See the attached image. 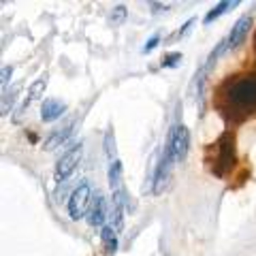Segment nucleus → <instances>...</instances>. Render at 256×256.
Returning <instances> with one entry per match:
<instances>
[{"instance_id":"obj_18","label":"nucleus","mask_w":256,"mask_h":256,"mask_svg":"<svg viewBox=\"0 0 256 256\" xmlns=\"http://www.w3.org/2000/svg\"><path fill=\"white\" fill-rule=\"evenodd\" d=\"M180 60H182V54H180V52L166 54V56H164V60H162V66H164V68L175 66V64H180Z\"/></svg>"},{"instance_id":"obj_1","label":"nucleus","mask_w":256,"mask_h":256,"mask_svg":"<svg viewBox=\"0 0 256 256\" xmlns=\"http://www.w3.org/2000/svg\"><path fill=\"white\" fill-rule=\"evenodd\" d=\"M222 109L230 118L242 120L256 111V73H246L228 79L220 90Z\"/></svg>"},{"instance_id":"obj_21","label":"nucleus","mask_w":256,"mask_h":256,"mask_svg":"<svg viewBox=\"0 0 256 256\" xmlns=\"http://www.w3.org/2000/svg\"><path fill=\"white\" fill-rule=\"evenodd\" d=\"M254 52H256V36H254Z\"/></svg>"},{"instance_id":"obj_4","label":"nucleus","mask_w":256,"mask_h":256,"mask_svg":"<svg viewBox=\"0 0 256 256\" xmlns=\"http://www.w3.org/2000/svg\"><path fill=\"white\" fill-rule=\"evenodd\" d=\"M92 188L90 184L84 182L70 192V198H68V216L73 220H82L84 216H88V210H90V203H92Z\"/></svg>"},{"instance_id":"obj_2","label":"nucleus","mask_w":256,"mask_h":256,"mask_svg":"<svg viewBox=\"0 0 256 256\" xmlns=\"http://www.w3.org/2000/svg\"><path fill=\"white\" fill-rule=\"evenodd\" d=\"M216 150H218V156H216L214 162V173L218 178H224L226 171H230V166L235 162V139L230 132H224L222 137L216 143Z\"/></svg>"},{"instance_id":"obj_8","label":"nucleus","mask_w":256,"mask_h":256,"mask_svg":"<svg viewBox=\"0 0 256 256\" xmlns=\"http://www.w3.org/2000/svg\"><path fill=\"white\" fill-rule=\"evenodd\" d=\"M105 218H107V201H105V196H102V192H94L86 220L90 226H102Z\"/></svg>"},{"instance_id":"obj_17","label":"nucleus","mask_w":256,"mask_h":256,"mask_svg":"<svg viewBox=\"0 0 256 256\" xmlns=\"http://www.w3.org/2000/svg\"><path fill=\"white\" fill-rule=\"evenodd\" d=\"M124 20H126V9H124L122 4H120V6H116V9L111 11V15H109V22L114 24V26H120V24H122Z\"/></svg>"},{"instance_id":"obj_11","label":"nucleus","mask_w":256,"mask_h":256,"mask_svg":"<svg viewBox=\"0 0 256 256\" xmlns=\"http://www.w3.org/2000/svg\"><path fill=\"white\" fill-rule=\"evenodd\" d=\"M235 6H239L237 0H233V2H230V0H224V2H216V4L212 6V9L207 11L205 18H203V24H205V26H210L212 22H216L218 18H222L224 13H228L230 9H235Z\"/></svg>"},{"instance_id":"obj_19","label":"nucleus","mask_w":256,"mask_h":256,"mask_svg":"<svg viewBox=\"0 0 256 256\" xmlns=\"http://www.w3.org/2000/svg\"><path fill=\"white\" fill-rule=\"evenodd\" d=\"M158 41H160V34H154V36H152L150 41H148V45L143 47V54H150V52H152V50H154V47L158 45Z\"/></svg>"},{"instance_id":"obj_12","label":"nucleus","mask_w":256,"mask_h":256,"mask_svg":"<svg viewBox=\"0 0 256 256\" xmlns=\"http://www.w3.org/2000/svg\"><path fill=\"white\" fill-rule=\"evenodd\" d=\"M118 230L111 226V224H105V226L100 228V239H102V246H105V252L109 256H114L116 250H118Z\"/></svg>"},{"instance_id":"obj_13","label":"nucleus","mask_w":256,"mask_h":256,"mask_svg":"<svg viewBox=\"0 0 256 256\" xmlns=\"http://www.w3.org/2000/svg\"><path fill=\"white\" fill-rule=\"evenodd\" d=\"M122 175H124V166H122V160H114V162L109 164V186L111 190H120V188H124V184H122Z\"/></svg>"},{"instance_id":"obj_7","label":"nucleus","mask_w":256,"mask_h":256,"mask_svg":"<svg viewBox=\"0 0 256 256\" xmlns=\"http://www.w3.org/2000/svg\"><path fill=\"white\" fill-rule=\"evenodd\" d=\"M173 164H175V160H173V156H171V152L164 148V150H162V156H160L158 164H156V171H154V192H156V194H160V190L164 188L166 180L171 178Z\"/></svg>"},{"instance_id":"obj_10","label":"nucleus","mask_w":256,"mask_h":256,"mask_svg":"<svg viewBox=\"0 0 256 256\" xmlns=\"http://www.w3.org/2000/svg\"><path fill=\"white\" fill-rule=\"evenodd\" d=\"M70 132H73V122H68L66 126H62L60 130H54V132L50 134V137H47V141H45V146H43V148H45L47 152L56 150V148L62 146V143L70 137Z\"/></svg>"},{"instance_id":"obj_5","label":"nucleus","mask_w":256,"mask_h":256,"mask_svg":"<svg viewBox=\"0 0 256 256\" xmlns=\"http://www.w3.org/2000/svg\"><path fill=\"white\" fill-rule=\"evenodd\" d=\"M252 24H254V18L252 15H248V13L242 15V18L233 24V28H230V32L226 34V52L237 50V47L246 41L248 32H250V28H252Z\"/></svg>"},{"instance_id":"obj_14","label":"nucleus","mask_w":256,"mask_h":256,"mask_svg":"<svg viewBox=\"0 0 256 256\" xmlns=\"http://www.w3.org/2000/svg\"><path fill=\"white\" fill-rule=\"evenodd\" d=\"M45 88H47V75L38 77L36 82H32L30 90H28V98L24 100V109H26V107L30 105V102H34L36 98H41V96H43V92H45Z\"/></svg>"},{"instance_id":"obj_9","label":"nucleus","mask_w":256,"mask_h":256,"mask_svg":"<svg viewBox=\"0 0 256 256\" xmlns=\"http://www.w3.org/2000/svg\"><path fill=\"white\" fill-rule=\"evenodd\" d=\"M66 111V102L60 98H45L41 105V120L43 122H54Z\"/></svg>"},{"instance_id":"obj_15","label":"nucleus","mask_w":256,"mask_h":256,"mask_svg":"<svg viewBox=\"0 0 256 256\" xmlns=\"http://www.w3.org/2000/svg\"><path fill=\"white\" fill-rule=\"evenodd\" d=\"M20 90H22V84H15V86L9 88V90H6V88L2 90V116H6L11 111V107H13L15 98H18Z\"/></svg>"},{"instance_id":"obj_6","label":"nucleus","mask_w":256,"mask_h":256,"mask_svg":"<svg viewBox=\"0 0 256 256\" xmlns=\"http://www.w3.org/2000/svg\"><path fill=\"white\" fill-rule=\"evenodd\" d=\"M82 156H84V148H82V146L68 150L66 154H64V156L58 160V162H56V180H58V182L66 180L68 175L77 169V164L82 162Z\"/></svg>"},{"instance_id":"obj_20","label":"nucleus","mask_w":256,"mask_h":256,"mask_svg":"<svg viewBox=\"0 0 256 256\" xmlns=\"http://www.w3.org/2000/svg\"><path fill=\"white\" fill-rule=\"evenodd\" d=\"M11 73H13L11 66H4V68H2V86H4V88H6V82L11 79Z\"/></svg>"},{"instance_id":"obj_16","label":"nucleus","mask_w":256,"mask_h":256,"mask_svg":"<svg viewBox=\"0 0 256 256\" xmlns=\"http://www.w3.org/2000/svg\"><path fill=\"white\" fill-rule=\"evenodd\" d=\"M105 154L109 156L111 162L116 160V137H114V128H109L107 134H105Z\"/></svg>"},{"instance_id":"obj_3","label":"nucleus","mask_w":256,"mask_h":256,"mask_svg":"<svg viewBox=\"0 0 256 256\" xmlns=\"http://www.w3.org/2000/svg\"><path fill=\"white\" fill-rule=\"evenodd\" d=\"M164 148L171 152L175 164L182 162L190 150V130L184 124H173L169 130V137L164 141Z\"/></svg>"}]
</instances>
